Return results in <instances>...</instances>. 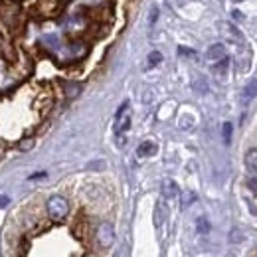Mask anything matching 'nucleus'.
I'll return each mask as SVG.
<instances>
[{"label": "nucleus", "instance_id": "1a4fd4ad", "mask_svg": "<svg viewBox=\"0 0 257 257\" xmlns=\"http://www.w3.org/2000/svg\"><path fill=\"white\" fill-rule=\"evenodd\" d=\"M255 97H257V81L251 79V81L243 87V91H241V101H243V103H249V101L255 99Z\"/></svg>", "mask_w": 257, "mask_h": 257}, {"label": "nucleus", "instance_id": "2eb2a0df", "mask_svg": "<svg viewBox=\"0 0 257 257\" xmlns=\"http://www.w3.org/2000/svg\"><path fill=\"white\" fill-rule=\"evenodd\" d=\"M231 141V123H224V143Z\"/></svg>", "mask_w": 257, "mask_h": 257}, {"label": "nucleus", "instance_id": "aec40b11", "mask_svg": "<svg viewBox=\"0 0 257 257\" xmlns=\"http://www.w3.org/2000/svg\"><path fill=\"white\" fill-rule=\"evenodd\" d=\"M231 2H243V0H231Z\"/></svg>", "mask_w": 257, "mask_h": 257}, {"label": "nucleus", "instance_id": "39448f33", "mask_svg": "<svg viewBox=\"0 0 257 257\" xmlns=\"http://www.w3.org/2000/svg\"><path fill=\"white\" fill-rule=\"evenodd\" d=\"M224 58H227V52H225L224 44H214V46H210L208 52H206V60H208L210 64H218V62H222Z\"/></svg>", "mask_w": 257, "mask_h": 257}, {"label": "nucleus", "instance_id": "6e6552de", "mask_svg": "<svg viewBox=\"0 0 257 257\" xmlns=\"http://www.w3.org/2000/svg\"><path fill=\"white\" fill-rule=\"evenodd\" d=\"M157 151H159V147H157V143H153V141H143V143L137 147V155H139L141 159L153 157V155H157Z\"/></svg>", "mask_w": 257, "mask_h": 257}, {"label": "nucleus", "instance_id": "ddd939ff", "mask_svg": "<svg viewBox=\"0 0 257 257\" xmlns=\"http://www.w3.org/2000/svg\"><path fill=\"white\" fill-rule=\"evenodd\" d=\"M65 91H67V95L69 97H75V95H79L81 87H79V85H75V83H71V85H67V87H65Z\"/></svg>", "mask_w": 257, "mask_h": 257}, {"label": "nucleus", "instance_id": "9d476101", "mask_svg": "<svg viewBox=\"0 0 257 257\" xmlns=\"http://www.w3.org/2000/svg\"><path fill=\"white\" fill-rule=\"evenodd\" d=\"M166 214H168V210H166V206H164V202H159L157 204V210H155V224L161 225L164 220H166Z\"/></svg>", "mask_w": 257, "mask_h": 257}, {"label": "nucleus", "instance_id": "0eeeda50", "mask_svg": "<svg viewBox=\"0 0 257 257\" xmlns=\"http://www.w3.org/2000/svg\"><path fill=\"white\" fill-rule=\"evenodd\" d=\"M243 164H245V170L251 174V176H257V149H249L243 157Z\"/></svg>", "mask_w": 257, "mask_h": 257}, {"label": "nucleus", "instance_id": "20e7f679", "mask_svg": "<svg viewBox=\"0 0 257 257\" xmlns=\"http://www.w3.org/2000/svg\"><path fill=\"white\" fill-rule=\"evenodd\" d=\"M128 127H131V111H128V101H125L121 105V109L117 111V125H115V131L117 135H123L127 133Z\"/></svg>", "mask_w": 257, "mask_h": 257}, {"label": "nucleus", "instance_id": "4468645a", "mask_svg": "<svg viewBox=\"0 0 257 257\" xmlns=\"http://www.w3.org/2000/svg\"><path fill=\"white\" fill-rule=\"evenodd\" d=\"M208 229H210L208 220H206V218H200V220H198V231H200V233H206Z\"/></svg>", "mask_w": 257, "mask_h": 257}, {"label": "nucleus", "instance_id": "423d86ee", "mask_svg": "<svg viewBox=\"0 0 257 257\" xmlns=\"http://www.w3.org/2000/svg\"><path fill=\"white\" fill-rule=\"evenodd\" d=\"M161 192H162V198H166V200H174V198L180 196V188H178V184H176L174 180L166 178V180L162 182Z\"/></svg>", "mask_w": 257, "mask_h": 257}, {"label": "nucleus", "instance_id": "412c9836", "mask_svg": "<svg viewBox=\"0 0 257 257\" xmlns=\"http://www.w3.org/2000/svg\"><path fill=\"white\" fill-rule=\"evenodd\" d=\"M87 257H91V255H87Z\"/></svg>", "mask_w": 257, "mask_h": 257}, {"label": "nucleus", "instance_id": "f257e3e1", "mask_svg": "<svg viewBox=\"0 0 257 257\" xmlns=\"http://www.w3.org/2000/svg\"><path fill=\"white\" fill-rule=\"evenodd\" d=\"M48 214L54 222H62L65 216L69 214V204L64 196H52L48 200Z\"/></svg>", "mask_w": 257, "mask_h": 257}, {"label": "nucleus", "instance_id": "a211bd4d", "mask_svg": "<svg viewBox=\"0 0 257 257\" xmlns=\"http://www.w3.org/2000/svg\"><path fill=\"white\" fill-rule=\"evenodd\" d=\"M178 52H180V54H184L186 58H192V56H196V52H194V50H188V48H178Z\"/></svg>", "mask_w": 257, "mask_h": 257}, {"label": "nucleus", "instance_id": "6ab92c4d", "mask_svg": "<svg viewBox=\"0 0 257 257\" xmlns=\"http://www.w3.org/2000/svg\"><path fill=\"white\" fill-rule=\"evenodd\" d=\"M8 204H10V198H8L6 194H2V196H0V208H6Z\"/></svg>", "mask_w": 257, "mask_h": 257}, {"label": "nucleus", "instance_id": "f3484780", "mask_svg": "<svg viewBox=\"0 0 257 257\" xmlns=\"http://www.w3.org/2000/svg\"><path fill=\"white\" fill-rule=\"evenodd\" d=\"M157 18H159V8H153V10H151V16H149V24L153 26V24L157 22Z\"/></svg>", "mask_w": 257, "mask_h": 257}, {"label": "nucleus", "instance_id": "dca6fc26", "mask_svg": "<svg viewBox=\"0 0 257 257\" xmlns=\"http://www.w3.org/2000/svg\"><path fill=\"white\" fill-rule=\"evenodd\" d=\"M32 147H34L32 139H26V141H22V143H20V149H22V151H30Z\"/></svg>", "mask_w": 257, "mask_h": 257}, {"label": "nucleus", "instance_id": "f03ea898", "mask_svg": "<svg viewBox=\"0 0 257 257\" xmlns=\"http://www.w3.org/2000/svg\"><path fill=\"white\" fill-rule=\"evenodd\" d=\"M95 237H97L99 247L109 249V247L115 243V227H113V224H109V222H101V224L97 225Z\"/></svg>", "mask_w": 257, "mask_h": 257}, {"label": "nucleus", "instance_id": "7ed1b4c3", "mask_svg": "<svg viewBox=\"0 0 257 257\" xmlns=\"http://www.w3.org/2000/svg\"><path fill=\"white\" fill-rule=\"evenodd\" d=\"M220 32H222V36H224L229 44L245 46V38H243L241 30L235 24H231V22H220Z\"/></svg>", "mask_w": 257, "mask_h": 257}, {"label": "nucleus", "instance_id": "9b49d317", "mask_svg": "<svg viewBox=\"0 0 257 257\" xmlns=\"http://www.w3.org/2000/svg\"><path fill=\"white\" fill-rule=\"evenodd\" d=\"M161 62H162L161 52H157V50H155V52H151V54H149V67H155V65H159Z\"/></svg>", "mask_w": 257, "mask_h": 257}, {"label": "nucleus", "instance_id": "f8f14e48", "mask_svg": "<svg viewBox=\"0 0 257 257\" xmlns=\"http://www.w3.org/2000/svg\"><path fill=\"white\" fill-rule=\"evenodd\" d=\"M194 200H196V194H194V192H184V194H182V208L190 206Z\"/></svg>", "mask_w": 257, "mask_h": 257}]
</instances>
